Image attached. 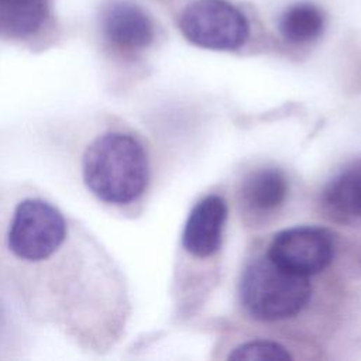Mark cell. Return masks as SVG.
Masks as SVG:
<instances>
[{"label":"cell","instance_id":"1","mask_svg":"<svg viewBox=\"0 0 361 361\" xmlns=\"http://www.w3.org/2000/svg\"><path fill=\"white\" fill-rule=\"evenodd\" d=\"M83 180L87 189L109 204H128L145 190L149 179L148 157L141 142L121 131H107L85 151Z\"/></svg>","mask_w":361,"mask_h":361},{"label":"cell","instance_id":"2","mask_svg":"<svg viewBox=\"0 0 361 361\" xmlns=\"http://www.w3.org/2000/svg\"><path fill=\"white\" fill-rule=\"evenodd\" d=\"M310 296L307 276L278 267L267 255L247 264L238 282L240 303L258 322L290 319L307 306Z\"/></svg>","mask_w":361,"mask_h":361},{"label":"cell","instance_id":"3","mask_svg":"<svg viewBox=\"0 0 361 361\" xmlns=\"http://www.w3.org/2000/svg\"><path fill=\"white\" fill-rule=\"evenodd\" d=\"M66 238L62 213L44 199H24L14 210L7 245L20 259L39 262L49 258Z\"/></svg>","mask_w":361,"mask_h":361},{"label":"cell","instance_id":"4","mask_svg":"<svg viewBox=\"0 0 361 361\" xmlns=\"http://www.w3.org/2000/svg\"><path fill=\"white\" fill-rule=\"evenodd\" d=\"M183 37L206 49L234 51L245 44L250 25L245 16L227 0H195L179 17Z\"/></svg>","mask_w":361,"mask_h":361},{"label":"cell","instance_id":"5","mask_svg":"<svg viewBox=\"0 0 361 361\" xmlns=\"http://www.w3.org/2000/svg\"><path fill=\"white\" fill-rule=\"evenodd\" d=\"M334 252L336 243L329 230L316 226H296L272 237L267 257L292 274L310 278L331 264Z\"/></svg>","mask_w":361,"mask_h":361},{"label":"cell","instance_id":"6","mask_svg":"<svg viewBox=\"0 0 361 361\" xmlns=\"http://www.w3.org/2000/svg\"><path fill=\"white\" fill-rule=\"evenodd\" d=\"M227 212V203L219 195H209L200 199L185 223L182 233L183 248L199 258H207L219 252Z\"/></svg>","mask_w":361,"mask_h":361},{"label":"cell","instance_id":"7","mask_svg":"<svg viewBox=\"0 0 361 361\" xmlns=\"http://www.w3.org/2000/svg\"><path fill=\"white\" fill-rule=\"evenodd\" d=\"M104 38L117 49L141 51L154 39V25L149 16L127 0H113L102 13Z\"/></svg>","mask_w":361,"mask_h":361},{"label":"cell","instance_id":"8","mask_svg":"<svg viewBox=\"0 0 361 361\" xmlns=\"http://www.w3.org/2000/svg\"><path fill=\"white\" fill-rule=\"evenodd\" d=\"M289 192L286 175L278 168H261L248 173L241 185V200L254 212L267 213L283 204Z\"/></svg>","mask_w":361,"mask_h":361},{"label":"cell","instance_id":"9","mask_svg":"<svg viewBox=\"0 0 361 361\" xmlns=\"http://www.w3.org/2000/svg\"><path fill=\"white\" fill-rule=\"evenodd\" d=\"M51 17L49 0H0V34L28 38L44 28Z\"/></svg>","mask_w":361,"mask_h":361},{"label":"cell","instance_id":"10","mask_svg":"<svg viewBox=\"0 0 361 361\" xmlns=\"http://www.w3.org/2000/svg\"><path fill=\"white\" fill-rule=\"evenodd\" d=\"M324 206L337 216L361 219V159L341 169L323 190Z\"/></svg>","mask_w":361,"mask_h":361},{"label":"cell","instance_id":"11","mask_svg":"<svg viewBox=\"0 0 361 361\" xmlns=\"http://www.w3.org/2000/svg\"><path fill=\"white\" fill-rule=\"evenodd\" d=\"M324 25L323 10L310 1L290 4L283 10L278 21L281 35L292 44H307L317 39Z\"/></svg>","mask_w":361,"mask_h":361},{"label":"cell","instance_id":"12","mask_svg":"<svg viewBox=\"0 0 361 361\" xmlns=\"http://www.w3.org/2000/svg\"><path fill=\"white\" fill-rule=\"evenodd\" d=\"M228 360H290L288 348L269 340H250L237 345L227 357Z\"/></svg>","mask_w":361,"mask_h":361}]
</instances>
